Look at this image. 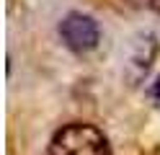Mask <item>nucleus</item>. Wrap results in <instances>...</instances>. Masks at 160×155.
Masks as SVG:
<instances>
[{
	"label": "nucleus",
	"mask_w": 160,
	"mask_h": 155,
	"mask_svg": "<svg viewBox=\"0 0 160 155\" xmlns=\"http://www.w3.org/2000/svg\"><path fill=\"white\" fill-rule=\"evenodd\" d=\"M49 155H111V147L98 127L85 121H72L52 134Z\"/></svg>",
	"instance_id": "1"
},
{
	"label": "nucleus",
	"mask_w": 160,
	"mask_h": 155,
	"mask_svg": "<svg viewBox=\"0 0 160 155\" xmlns=\"http://www.w3.org/2000/svg\"><path fill=\"white\" fill-rule=\"evenodd\" d=\"M59 36H62L67 49L91 52L98 44V39H101V28L85 13H67L62 18V23H59Z\"/></svg>",
	"instance_id": "2"
},
{
	"label": "nucleus",
	"mask_w": 160,
	"mask_h": 155,
	"mask_svg": "<svg viewBox=\"0 0 160 155\" xmlns=\"http://www.w3.org/2000/svg\"><path fill=\"white\" fill-rule=\"evenodd\" d=\"M150 98H152L158 106H160V78L152 83V85H150Z\"/></svg>",
	"instance_id": "3"
},
{
	"label": "nucleus",
	"mask_w": 160,
	"mask_h": 155,
	"mask_svg": "<svg viewBox=\"0 0 160 155\" xmlns=\"http://www.w3.org/2000/svg\"><path fill=\"white\" fill-rule=\"evenodd\" d=\"M147 3H150V8H152V10H155V13L160 16V0H147Z\"/></svg>",
	"instance_id": "4"
}]
</instances>
